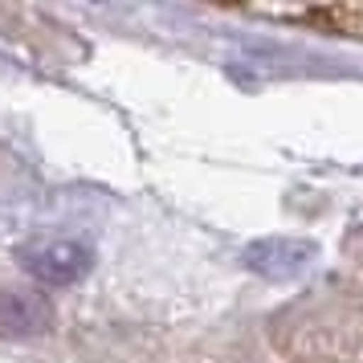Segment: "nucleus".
I'll return each instance as SVG.
<instances>
[{
	"mask_svg": "<svg viewBox=\"0 0 363 363\" xmlns=\"http://www.w3.org/2000/svg\"><path fill=\"white\" fill-rule=\"evenodd\" d=\"M0 318L9 323V330H41L50 323V306L41 298L29 294H13L4 306H0Z\"/></svg>",
	"mask_w": 363,
	"mask_h": 363,
	"instance_id": "2",
	"label": "nucleus"
},
{
	"mask_svg": "<svg viewBox=\"0 0 363 363\" xmlns=\"http://www.w3.org/2000/svg\"><path fill=\"white\" fill-rule=\"evenodd\" d=\"M21 265H25L37 281L74 286V281L90 269V249L78 245V241H37V245L21 249Z\"/></svg>",
	"mask_w": 363,
	"mask_h": 363,
	"instance_id": "1",
	"label": "nucleus"
},
{
	"mask_svg": "<svg viewBox=\"0 0 363 363\" xmlns=\"http://www.w3.org/2000/svg\"><path fill=\"white\" fill-rule=\"evenodd\" d=\"M314 25H327L330 33L363 37V9H327V13H311Z\"/></svg>",
	"mask_w": 363,
	"mask_h": 363,
	"instance_id": "3",
	"label": "nucleus"
}]
</instances>
